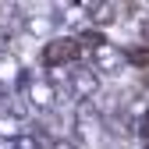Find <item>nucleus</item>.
<instances>
[{
	"mask_svg": "<svg viewBox=\"0 0 149 149\" xmlns=\"http://www.w3.org/2000/svg\"><path fill=\"white\" fill-rule=\"evenodd\" d=\"M39 61H43V68H50V71L74 68V64L82 61V46H78L74 36H53V39L39 50Z\"/></svg>",
	"mask_w": 149,
	"mask_h": 149,
	"instance_id": "1",
	"label": "nucleus"
},
{
	"mask_svg": "<svg viewBox=\"0 0 149 149\" xmlns=\"http://www.w3.org/2000/svg\"><path fill=\"white\" fill-rule=\"evenodd\" d=\"M18 89H22V96H25L32 107H39V110H53V107H57V89H53L50 74H43V71H29V68H25Z\"/></svg>",
	"mask_w": 149,
	"mask_h": 149,
	"instance_id": "2",
	"label": "nucleus"
},
{
	"mask_svg": "<svg viewBox=\"0 0 149 149\" xmlns=\"http://www.w3.org/2000/svg\"><path fill=\"white\" fill-rule=\"evenodd\" d=\"M100 128H103V114L96 110V103H78L74 107V124H71V142L74 146L96 142Z\"/></svg>",
	"mask_w": 149,
	"mask_h": 149,
	"instance_id": "3",
	"label": "nucleus"
},
{
	"mask_svg": "<svg viewBox=\"0 0 149 149\" xmlns=\"http://www.w3.org/2000/svg\"><path fill=\"white\" fill-rule=\"evenodd\" d=\"M57 14L53 11H22V18H18V29H22L25 36H32V39H53V32H57Z\"/></svg>",
	"mask_w": 149,
	"mask_h": 149,
	"instance_id": "4",
	"label": "nucleus"
},
{
	"mask_svg": "<svg viewBox=\"0 0 149 149\" xmlns=\"http://www.w3.org/2000/svg\"><path fill=\"white\" fill-rule=\"evenodd\" d=\"M89 57H92V71H96V74H121V71L128 68L124 50H121V46H114L110 39H107L103 46H96Z\"/></svg>",
	"mask_w": 149,
	"mask_h": 149,
	"instance_id": "5",
	"label": "nucleus"
},
{
	"mask_svg": "<svg viewBox=\"0 0 149 149\" xmlns=\"http://www.w3.org/2000/svg\"><path fill=\"white\" fill-rule=\"evenodd\" d=\"M117 11H121V4H110V0H82V14L96 29L100 25H114L117 22Z\"/></svg>",
	"mask_w": 149,
	"mask_h": 149,
	"instance_id": "6",
	"label": "nucleus"
},
{
	"mask_svg": "<svg viewBox=\"0 0 149 149\" xmlns=\"http://www.w3.org/2000/svg\"><path fill=\"white\" fill-rule=\"evenodd\" d=\"M22 74H25L22 57H18L14 50H0V89H4V85H18Z\"/></svg>",
	"mask_w": 149,
	"mask_h": 149,
	"instance_id": "7",
	"label": "nucleus"
},
{
	"mask_svg": "<svg viewBox=\"0 0 149 149\" xmlns=\"http://www.w3.org/2000/svg\"><path fill=\"white\" fill-rule=\"evenodd\" d=\"M29 132V124L22 121V117H14V114H0V139H11V142H18Z\"/></svg>",
	"mask_w": 149,
	"mask_h": 149,
	"instance_id": "8",
	"label": "nucleus"
},
{
	"mask_svg": "<svg viewBox=\"0 0 149 149\" xmlns=\"http://www.w3.org/2000/svg\"><path fill=\"white\" fill-rule=\"evenodd\" d=\"M124 57L132 68H149V43H139V46H128Z\"/></svg>",
	"mask_w": 149,
	"mask_h": 149,
	"instance_id": "9",
	"label": "nucleus"
},
{
	"mask_svg": "<svg viewBox=\"0 0 149 149\" xmlns=\"http://www.w3.org/2000/svg\"><path fill=\"white\" fill-rule=\"evenodd\" d=\"M53 149H82V146H74L71 139H57V142H53Z\"/></svg>",
	"mask_w": 149,
	"mask_h": 149,
	"instance_id": "10",
	"label": "nucleus"
},
{
	"mask_svg": "<svg viewBox=\"0 0 149 149\" xmlns=\"http://www.w3.org/2000/svg\"><path fill=\"white\" fill-rule=\"evenodd\" d=\"M142 39H146V43H149V14H146V18H142Z\"/></svg>",
	"mask_w": 149,
	"mask_h": 149,
	"instance_id": "11",
	"label": "nucleus"
},
{
	"mask_svg": "<svg viewBox=\"0 0 149 149\" xmlns=\"http://www.w3.org/2000/svg\"><path fill=\"white\" fill-rule=\"evenodd\" d=\"M142 149H149V142H146V146H142Z\"/></svg>",
	"mask_w": 149,
	"mask_h": 149,
	"instance_id": "12",
	"label": "nucleus"
}]
</instances>
